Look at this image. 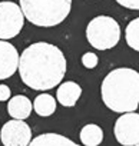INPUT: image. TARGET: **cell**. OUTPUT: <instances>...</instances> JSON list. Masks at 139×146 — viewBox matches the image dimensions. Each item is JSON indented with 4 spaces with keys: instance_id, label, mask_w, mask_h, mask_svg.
Segmentation results:
<instances>
[{
    "instance_id": "6da1fadb",
    "label": "cell",
    "mask_w": 139,
    "mask_h": 146,
    "mask_svg": "<svg viewBox=\"0 0 139 146\" xmlns=\"http://www.w3.org/2000/svg\"><path fill=\"white\" fill-rule=\"evenodd\" d=\"M67 62L63 52L46 42L27 46L19 59L22 82L33 90H49L56 88L66 75Z\"/></svg>"
},
{
    "instance_id": "7a4b0ae2",
    "label": "cell",
    "mask_w": 139,
    "mask_h": 146,
    "mask_svg": "<svg viewBox=\"0 0 139 146\" xmlns=\"http://www.w3.org/2000/svg\"><path fill=\"white\" fill-rule=\"evenodd\" d=\"M100 96L112 112H135L139 106V72L130 67L113 69L100 85Z\"/></svg>"
},
{
    "instance_id": "3957f363",
    "label": "cell",
    "mask_w": 139,
    "mask_h": 146,
    "mask_svg": "<svg viewBox=\"0 0 139 146\" xmlns=\"http://www.w3.org/2000/svg\"><path fill=\"white\" fill-rule=\"evenodd\" d=\"M20 9L32 25L53 27L66 20L72 9V0H20Z\"/></svg>"
},
{
    "instance_id": "277c9868",
    "label": "cell",
    "mask_w": 139,
    "mask_h": 146,
    "mask_svg": "<svg viewBox=\"0 0 139 146\" xmlns=\"http://www.w3.org/2000/svg\"><path fill=\"white\" fill-rule=\"evenodd\" d=\"M86 39L98 50H109L120 40V26L110 16H96L86 26Z\"/></svg>"
},
{
    "instance_id": "5b68a950",
    "label": "cell",
    "mask_w": 139,
    "mask_h": 146,
    "mask_svg": "<svg viewBox=\"0 0 139 146\" xmlns=\"http://www.w3.org/2000/svg\"><path fill=\"white\" fill-rule=\"evenodd\" d=\"M25 25V15L15 2H0V40L16 37Z\"/></svg>"
},
{
    "instance_id": "8992f818",
    "label": "cell",
    "mask_w": 139,
    "mask_h": 146,
    "mask_svg": "<svg viewBox=\"0 0 139 146\" xmlns=\"http://www.w3.org/2000/svg\"><path fill=\"white\" fill-rule=\"evenodd\" d=\"M113 133L119 145L135 146L139 143V113L128 112L118 117Z\"/></svg>"
},
{
    "instance_id": "52a82bcc",
    "label": "cell",
    "mask_w": 139,
    "mask_h": 146,
    "mask_svg": "<svg viewBox=\"0 0 139 146\" xmlns=\"http://www.w3.org/2000/svg\"><path fill=\"white\" fill-rule=\"evenodd\" d=\"M0 140L5 146H29L32 142V129L22 119H12L0 130Z\"/></svg>"
},
{
    "instance_id": "ba28073f",
    "label": "cell",
    "mask_w": 139,
    "mask_h": 146,
    "mask_svg": "<svg viewBox=\"0 0 139 146\" xmlns=\"http://www.w3.org/2000/svg\"><path fill=\"white\" fill-rule=\"evenodd\" d=\"M19 52L12 43L0 40V80L15 75L19 69Z\"/></svg>"
},
{
    "instance_id": "9c48e42d",
    "label": "cell",
    "mask_w": 139,
    "mask_h": 146,
    "mask_svg": "<svg viewBox=\"0 0 139 146\" xmlns=\"http://www.w3.org/2000/svg\"><path fill=\"white\" fill-rule=\"evenodd\" d=\"M82 96V88L76 82H65L57 88L56 99L65 108H73Z\"/></svg>"
},
{
    "instance_id": "30bf717a",
    "label": "cell",
    "mask_w": 139,
    "mask_h": 146,
    "mask_svg": "<svg viewBox=\"0 0 139 146\" xmlns=\"http://www.w3.org/2000/svg\"><path fill=\"white\" fill-rule=\"evenodd\" d=\"M33 110V105L30 102V99H27V96L25 95H16L13 98L9 99L7 103V113L13 117V119H27L30 116Z\"/></svg>"
},
{
    "instance_id": "8fae6325",
    "label": "cell",
    "mask_w": 139,
    "mask_h": 146,
    "mask_svg": "<svg viewBox=\"0 0 139 146\" xmlns=\"http://www.w3.org/2000/svg\"><path fill=\"white\" fill-rule=\"evenodd\" d=\"M29 146H80V145L75 143L72 139L59 133H43L32 139Z\"/></svg>"
},
{
    "instance_id": "7c38bea8",
    "label": "cell",
    "mask_w": 139,
    "mask_h": 146,
    "mask_svg": "<svg viewBox=\"0 0 139 146\" xmlns=\"http://www.w3.org/2000/svg\"><path fill=\"white\" fill-rule=\"evenodd\" d=\"M80 142L83 146H99L103 142V130L95 123L85 125L80 130Z\"/></svg>"
},
{
    "instance_id": "4fadbf2b",
    "label": "cell",
    "mask_w": 139,
    "mask_h": 146,
    "mask_svg": "<svg viewBox=\"0 0 139 146\" xmlns=\"http://www.w3.org/2000/svg\"><path fill=\"white\" fill-rule=\"evenodd\" d=\"M33 110L42 117L52 116L56 112V99L49 93H42L35 99Z\"/></svg>"
},
{
    "instance_id": "5bb4252c",
    "label": "cell",
    "mask_w": 139,
    "mask_h": 146,
    "mask_svg": "<svg viewBox=\"0 0 139 146\" xmlns=\"http://www.w3.org/2000/svg\"><path fill=\"white\" fill-rule=\"evenodd\" d=\"M125 39L130 49L139 52V17L133 19L125 30Z\"/></svg>"
},
{
    "instance_id": "9a60e30c",
    "label": "cell",
    "mask_w": 139,
    "mask_h": 146,
    "mask_svg": "<svg viewBox=\"0 0 139 146\" xmlns=\"http://www.w3.org/2000/svg\"><path fill=\"white\" fill-rule=\"evenodd\" d=\"M99 63V59L95 53L92 52H86L83 56H82V64L86 67V69H95Z\"/></svg>"
},
{
    "instance_id": "2e32d148",
    "label": "cell",
    "mask_w": 139,
    "mask_h": 146,
    "mask_svg": "<svg viewBox=\"0 0 139 146\" xmlns=\"http://www.w3.org/2000/svg\"><path fill=\"white\" fill-rule=\"evenodd\" d=\"M115 2L129 10H139V0H115Z\"/></svg>"
},
{
    "instance_id": "e0dca14e",
    "label": "cell",
    "mask_w": 139,
    "mask_h": 146,
    "mask_svg": "<svg viewBox=\"0 0 139 146\" xmlns=\"http://www.w3.org/2000/svg\"><path fill=\"white\" fill-rule=\"evenodd\" d=\"M12 96V92L9 89V86L6 85H0V102H6L9 100Z\"/></svg>"
},
{
    "instance_id": "ac0fdd59",
    "label": "cell",
    "mask_w": 139,
    "mask_h": 146,
    "mask_svg": "<svg viewBox=\"0 0 139 146\" xmlns=\"http://www.w3.org/2000/svg\"><path fill=\"white\" fill-rule=\"evenodd\" d=\"M135 146H139V143H138V145H135Z\"/></svg>"
}]
</instances>
